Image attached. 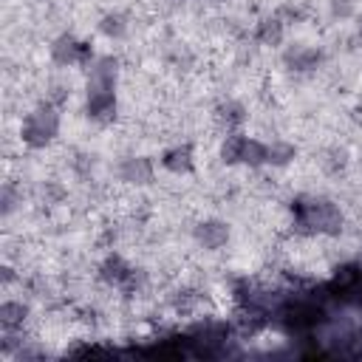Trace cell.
Segmentation results:
<instances>
[{"mask_svg": "<svg viewBox=\"0 0 362 362\" xmlns=\"http://www.w3.org/2000/svg\"><path fill=\"white\" fill-rule=\"evenodd\" d=\"M34 3H48V0H34Z\"/></svg>", "mask_w": 362, "mask_h": 362, "instance_id": "22", "label": "cell"}, {"mask_svg": "<svg viewBox=\"0 0 362 362\" xmlns=\"http://www.w3.org/2000/svg\"><path fill=\"white\" fill-rule=\"evenodd\" d=\"M359 161H362V158H359Z\"/></svg>", "mask_w": 362, "mask_h": 362, "instance_id": "23", "label": "cell"}, {"mask_svg": "<svg viewBox=\"0 0 362 362\" xmlns=\"http://www.w3.org/2000/svg\"><path fill=\"white\" fill-rule=\"evenodd\" d=\"M153 175H156V167L144 156H127L119 161V178L130 187H147L153 181Z\"/></svg>", "mask_w": 362, "mask_h": 362, "instance_id": "9", "label": "cell"}, {"mask_svg": "<svg viewBox=\"0 0 362 362\" xmlns=\"http://www.w3.org/2000/svg\"><path fill=\"white\" fill-rule=\"evenodd\" d=\"M85 71H88V88H116L122 68L113 54H102V57H93Z\"/></svg>", "mask_w": 362, "mask_h": 362, "instance_id": "8", "label": "cell"}, {"mask_svg": "<svg viewBox=\"0 0 362 362\" xmlns=\"http://www.w3.org/2000/svg\"><path fill=\"white\" fill-rule=\"evenodd\" d=\"M161 167L173 175H189L195 170V156L189 144H175L161 153Z\"/></svg>", "mask_w": 362, "mask_h": 362, "instance_id": "10", "label": "cell"}, {"mask_svg": "<svg viewBox=\"0 0 362 362\" xmlns=\"http://www.w3.org/2000/svg\"><path fill=\"white\" fill-rule=\"evenodd\" d=\"M215 119L229 130V133H238L246 122H249V110L243 102L238 99H223L218 107H215Z\"/></svg>", "mask_w": 362, "mask_h": 362, "instance_id": "12", "label": "cell"}, {"mask_svg": "<svg viewBox=\"0 0 362 362\" xmlns=\"http://www.w3.org/2000/svg\"><path fill=\"white\" fill-rule=\"evenodd\" d=\"M25 320H28V305L23 300H3V305H0V325H3V331H8V334L20 331Z\"/></svg>", "mask_w": 362, "mask_h": 362, "instance_id": "13", "label": "cell"}, {"mask_svg": "<svg viewBox=\"0 0 362 362\" xmlns=\"http://www.w3.org/2000/svg\"><path fill=\"white\" fill-rule=\"evenodd\" d=\"M59 107L51 102H40L34 110L25 113L20 124V141L28 150H45L59 136Z\"/></svg>", "mask_w": 362, "mask_h": 362, "instance_id": "2", "label": "cell"}, {"mask_svg": "<svg viewBox=\"0 0 362 362\" xmlns=\"http://www.w3.org/2000/svg\"><path fill=\"white\" fill-rule=\"evenodd\" d=\"M85 113L96 124H110L119 113V96L116 88H88L85 93Z\"/></svg>", "mask_w": 362, "mask_h": 362, "instance_id": "5", "label": "cell"}, {"mask_svg": "<svg viewBox=\"0 0 362 362\" xmlns=\"http://www.w3.org/2000/svg\"><path fill=\"white\" fill-rule=\"evenodd\" d=\"M42 195H45V201H54V204H57V201L65 198V189H62L59 184H54V181H45V184H42Z\"/></svg>", "mask_w": 362, "mask_h": 362, "instance_id": "19", "label": "cell"}, {"mask_svg": "<svg viewBox=\"0 0 362 362\" xmlns=\"http://www.w3.org/2000/svg\"><path fill=\"white\" fill-rule=\"evenodd\" d=\"M255 40L260 45H269V48H277L283 40H286V20L280 14H266L257 20L255 25Z\"/></svg>", "mask_w": 362, "mask_h": 362, "instance_id": "11", "label": "cell"}, {"mask_svg": "<svg viewBox=\"0 0 362 362\" xmlns=\"http://www.w3.org/2000/svg\"><path fill=\"white\" fill-rule=\"evenodd\" d=\"M291 215H294V226L305 235L337 238L345 226L342 209L328 198H297L291 204Z\"/></svg>", "mask_w": 362, "mask_h": 362, "instance_id": "1", "label": "cell"}, {"mask_svg": "<svg viewBox=\"0 0 362 362\" xmlns=\"http://www.w3.org/2000/svg\"><path fill=\"white\" fill-rule=\"evenodd\" d=\"M297 158V147L286 139H277L269 144V156H266V167H274V170H283L288 164H294Z\"/></svg>", "mask_w": 362, "mask_h": 362, "instance_id": "15", "label": "cell"}, {"mask_svg": "<svg viewBox=\"0 0 362 362\" xmlns=\"http://www.w3.org/2000/svg\"><path fill=\"white\" fill-rule=\"evenodd\" d=\"M232 238V229L226 221L221 218H204L192 226V240L204 249V252H221Z\"/></svg>", "mask_w": 362, "mask_h": 362, "instance_id": "6", "label": "cell"}, {"mask_svg": "<svg viewBox=\"0 0 362 362\" xmlns=\"http://www.w3.org/2000/svg\"><path fill=\"white\" fill-rule=\"evenodd\" d=\"M320 164H322V170H325L328 175L342 173L345 164H348V153H345V147H331V150H325L322 158H320Z\"/></svg>", "mask_w": 362, "mask_h": 362, "instance_id": "17", "label": "cell"}, {"mask_svg": "<svg viewBox=\"0 0 362 362\" xmlns=\"http://www.w3.org/2000/svg\"><path fill=\"white\" fill-rule=\"evenodd\" d=\"M328 11L334 20H351L356 14V0H328Z\"/></svg>", "mask_w": 362, "mask_h": 362, "instance_id": "18", "label": "cell"}, {"mask_svg": "<svg viewBox=\"0 0 362 362\" xmlns=\"http://www.w3.org/2000/svg\"><path fill=\"white\" fill-rule=\"evenodd\" d=\"M99 277H102L107 286H113V288H119V291H127V294H133V291L139 288V283H141L139 269L130 266V263H127L124 257H119V255H110V257L102 260Z\"/></svg>", "mask_w": 362, "mask_h": 362, "instance_id": "4", "label": "cell"}, {"mask_svg": "<svg viewBox=\"0 0 362 362\" xmlns=\"http://www.w3.org/2000/svg\"><path fill=\"white\" fill-rule=\"evenodd\" d=\"M127 20H124V14H119V11H107V14H102L99 17V31L107 37V40H122V37H127Z\"/></svg>", "mask_w": 362, "mask_h": 362, "instance_id": "16", "label": "cell"}, {"mask_svg": "<svg viewBox=\"0 0 362 362\" xmlns=\"http://www.w3.org/2000/svg\"><path fill=\"white\" fill-rule=\"evenodd\" d=\"M48 54H51V62L59 65V68H74V65L88 68L90 59L96 57L93 48H90V42L76 40L74 34H59V37H54L51 45H48Z\"/></svg>", "mask_w": 362, "mask_h": 362, "instance_id": "3", "label": "cell"}, {"mask_svg": "<svg viewBox=\"0 0 362 362\" xmlns=\"http://www.w3.org/2000/svg\"><path fill=\"white\" fill-rule=\"evenodd\" d=\"M14 201H17V198H14V189H11V184H6V187H3V215H11V209L17 206Z\"/></svg>", "mask_w": 362, "mask_h": 362, "instance_id": "20", "label": "cell"}, {"mask_svg": "<svg viewBox=\"0 0 362 362\" xmlns=\"http://www.w3.org/2000/svg\"><path fill=\"white\" fill-rule=\"evenodd\" d=\"M356 40H359V42H362V14H359V17H356Z\"/></svg>", "mask_w": 362, "mask_h": 362, "instance_id": "21", "label": "cell"}, {"mask_svg": "<svg viewBox=\"0 0 362 362\" xmlns=\"http://www.w3.org/2000/svg\"><path fill=\"white\" fill-rule=\"evenodd\" d=\"M266 156H269V144L255 139V136H246L243 153H240V164L249 167V170H257V167H266Z\"/></svg>", "mask_w": 362, "mask_h": 362, "instance_id": "14", "label": "cell"}, {"mask_svg": "<svg viewBox=\"0 0 362 362\" xmlns=\"http://www.w3.org/2000/svg\"><path fill=\"white\" fill-rule=\"evenodd\" d=\"M280 59H283V65H286L288 71H294V74H308V71H317V68L322 65L325 54H322V48L305 45V42H291V45L283 48Z\"/></svg>", "mask_w": 362, "mask_h": 362, "instance_id": "7", "label": "cell"}]
</instances>
